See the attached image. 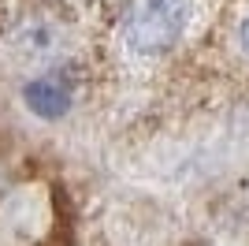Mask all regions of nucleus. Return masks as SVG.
Here are the masks:
<instances>
[{"instance_id":"1","label":"nucleus","mask_w":249,"mask_h":246,"mask_svg":"<svg viewBox=\"0 0 249 246\" xmlns=\"http://www.w3.org/2000/svg\"><path fill=\"white\" fill-rule=\"evenodd\" d=\"M186 19H190L186 0H130L123 11V34L130 41V49L156 56L182 38Z\"/></svg>"},{"instance_id":"2","label":"nucleus","mask_w":249,"mask_h":246,"mask_svg":"<svg viewBox=\"0 0 249 246\" xmlns=\"http://www.w3.org/2000/svg\"><path fill=\"white\" fill-rule=\"evenodd\" d=\"M26 104L37 116H60L71 104V79L67 75H41L26 86Z\"/></svg>"},{"instance_id":"3","label":"nucleus","mask_w":249,"mask_h":246,"mask_svg":"<svg viewBox=\"0 0 249 246\" xmlns=\"http://www.w3.org/2000/svg\"><path fill=\"white\" fill-rule=\"evenodd\" d=\"M242 45H246V52H249V19H246V26H242Z\"/></svg>"}]
</instances>
